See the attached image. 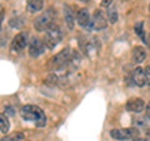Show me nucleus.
I'll return each mask as SVG.
<instances>
[{"mask_svg": "<svg viewBox=\"0 0 150 141\" xmlns=\"http://www.w3.org/2000/svg\"><path fill=\"white\" fill-rule=\"evenodd\" d=\"M20 115L25 121L34 123L38 128H44L46 125L45 112L36 105H25L20 110Z\"/></svg>", "mask_w": 150, "mask_h": 141, "instance_id": "1", "label": "nucleus"}, {"mask_svg": "<svg viewBox=\"0 0 150 141\" xmlns=\"http://www.w3.org/2000/svg\"><path fill=\"white\" fill-rule=\"evenodd\" d=\"M55 19H56V11L55 9L49 8L45 11H43L40 15H38L34 20V27L36 31H46L49 27L55 24Z\"/></svg>", "mask_w": 150, "mask_h": 141, "instance_id": "2", "label": "nucleus"}, {"mask_svg": "<svg viewBox=\"0 0 150 141\" xmlns=\"http://www.w3.org/2000/svg\"><path fill=\"white\" fill-rule=\"evenodd\" d=\"M70 63H71V50L69 48H65L63 50H60L58 54H55L53 58H50V60L48 61V69L62 70Z\"/></svg>", "mask_w": 150, "mask_h": 141, "instance_id": "3", "label": "nucleus"}, {"mask_svg": "<svg viewBox=\"0 0 150 141\" xmlns=\"http://www.w3.org/2000/svg\"><path fill=\"white\" fill-rule=\"evenodd\" d=\"M62 40H63V31L60 29V26L56 25V24H53L45 31L44 39H43L45 46L50 50L56 48Z\"/></svg>", "mask_w": 150, "mask_h": 141, "instance_id": "4", "label": "nucleus"}, {"mask_svg": "<svg viewBox=\"0 0 150 141\" xmlns=\"http://www.w3.org/2000/svg\"><path fill=\"white\" fill-rule=\"evenodd\" d=\"M108 16H105V14L103 13V10L98 9V10L94 11L93 14V19H91V25L93 29L95 30H104L105 27L108 26Z\"/></svg>", "mask_w": 150, "mask_h": 141, "instance_id": "5", "label": "nucleus"}, {"mask_svg": "<svg viewBox=\"0 0 150 141\" xmlns=\"http://www.w3.org/2000/svg\"><path fill=\"white\" fill-rule=\"evenodd\" d=\"M28 45V34L24 31L19 32L14 36V39L11 40L10 44V50L14 51V53H19L23 49H25V46Z\"/></svg>", "mask_w": 150, "mask_h": 141, "instance_id": "6", "label": "nucleus"}, {"mask_svg": "<svg viewBox=\"0 0 150 141\" xmlns=\"http://www.w3.org/2000/svg\"><path fill=\"white\" fill-rule=\"evenodd\" d=\"M45 44L44 41H41L38 37H33L29 41V55L31 58H39L41 54H44L45 51Z\"/></svg>", "mask_w": 150, "mask_h": 141, "instance_id": "7", "label": "nucleus"}, {"mask_svg": "<svg viewBox=\"0 0 150 141\" xmlns=\"http://www.w3.org/2000/svg\"><path fill=\"white\" fill-rule=\"evenodd\" d=\"M76 21L81 27H85V29H93L90 14H89L88 9H85V8H80L76 11Z\"/></svg>", "mask_w": 150, "mask_h": 141, "instance_id": "8", "label": "nucleus"}, {"mask_svg": "<svg viewBox=\"0 0 150 141\" xmlns=\"http://www.w3.org/2000/svg\"><path fill=\"white\" fill-rule=\"evenodd\" d=\"M131 80L137 86L143 87L148 84V78L145 74V70L143 68H135L133 74H131Z\"/></svg>", "mask_w": 150, "mask_h": 141, "instance_id": "9", "label": "nucleus"}, {"mask_svg": "<svg viewBox=\"0 0 150 141\" xmlns=\"http://www.w3.org/2000/svg\"><path fill=\"white\" fill-rule=\"evenodd\" d=\"M126 109L131 112H135V114H139V112L144 111L145 109V102L143 99L140 97H134L130 99V100L126 102Z\"/></svg>", "mask_w": 150, "mask_h": 141, "instance_id": "10", "label": "nucleus"}, {"mask_svg": "<svg viewBox=\"0 0 150 141\" xmlns=\"http://www.w3.org/2000/svg\"><path fill=\"white\" fill-rule=\"evenodd\" d=\"M146 59V50L143 46H135L131 50V60L135 64H142Z\"/></svg>", "mask_w": 150, "mask_h": 141, "instance_id": "11", "label": "nucleus"}, {"mask_svg": "<svg viewBox=\"0 0 150 141\" xmlns=\"http://www.w3.org/2000/svg\"><path fill=\"white\" fill-rule=\"evenodd\" d=\"M64 20H65V24H67L68 29L69 30H73L74 26H75V15L71 10V8L69 5H64Z\"/></svg>", "mask_w": 150, "mask_h": 141, "instance_id": "12", "label": "nucleus"}, {"mask_svg": "<svg viewBox=\"0 0 150 141\" xmlns=\"http://www.w3.org/2000/svg\"><path fill=\"white\" fill-rule=\"evenodd\" d=\"M44 9V0H28L26 1V10L34 14L41 11Z\"/></svg>", "mask_w": 150, "mask_h": 141, "instance_id": "13", "label": "nucleus"}, {"mask_svg": "<svg viewBox=\"0 0 150 141\" xmlns=\"http://www.w3.org/2000/svg\"><path fill=\"white\" fill-rule=\"evenodd\" d=\"M110 136L118 141L129 140V135H128L126 129H112V130H110Z\"/></svg>", "mask_w": 150, "mask_h": 141, "instance_id": "14", "label": "nucleus"}, {"mask_svg": "<svg viewBox=\"0 0 150 141\" xmlns=\"http://www.w3.org/2000/svg\"><path fill=\"white\" fill-rule=\"evenodd\" d=\"M9 129H10V121H9L8 116L4 114H0V133L6 134Z\"/></svg>", "mask_w": 150, "mask_h": 141, "instance_id": "15", "label": "nucleus"}, {"mask_svg": "<svg viewBox=\"0 0 150 141\" xmlns=\"http://www.w3.org/2000/svg\"><path fill=\"white\" fill-rule=\"evenodd\" d=\"M25 139V136L23 133H13L10 135H6L4 137L0 139V141H23Z\"/></svg>", "mask_w": 150, "mask_h": 141, "instance_id": "16", "label": "nucleus"}, {"mask_svg": "<svg viewBox=\"0 0 150 141\" xmlns=\"http://www.w3.org/2000/svg\"><path fill=\"white\" fill-rule=\"evenodd\" d=\"M108 20L111 24H115L118 21V10L114 6H109L108 8Z\"/></svg>", "mask_w": 150, "mask_h": 141, "instance_id": "17", "label": "nucleus"}, {"mask_svg": "<svg viewBox=\"0 0 150 141\" xmlns=\"http://www.w3.org/2000/svg\"><path fill=\"white\" fill-rule=\"evenodd\" d=\"M9 24H10L11 27H15V29H20L24 24V20H21V18L19 16H15V18H11L10 20H9Z\"/></svg>", "mask_w": 150, "mask_h": 141, "instance_id": "18", "label": "nucleus"}, {"mask_svg": "<svg viewBox=\"0 0 150 141\" xmlns=\"http://www.w3.org/2000/svg\"><path fill=\"white\" fill-rule=\"evenodd\" d=\"M143 26H144V24H143L142 21H140V23H138V24H135V27H134V29H135V32H137V34L143 39L144 43H146V37H145L144 32H143Z\"/></svg>", "mask_w": 150, "mask_h": 141, "instance_id": "19", "label": "nucleus"}, {"mask_svg": "<svg viewBox=\"0 0 150 141\" xmlns=\"http://www.w3.org/2000/svg\"><path fill=\"white\" fill-rule=\"evenodd\" d=\"M126 131H128V135H129V140H135L140 136V131L137 128H129L126 129Z\"/></svg>", "mask_w": 150, "mask_h": 141, "instance_id": "20", "label": "nucleus"}, {"mask_svg": "<svg viewBox=\"0 0 150 141\" xmlns=\"http://www.w3.org/2000/svg\"><path fill=\"white\" fill-rule=\"evenodd\" d=\"M58 80H59L58 75H56V74H51V75H49V76H48V79L45 80V84H46V85H50V86H54V85L58 84Z\"/></svg>", "mask_w": 150, "mask_h": 141, "instance_id": "21", "label": "nucleus"}, {"mask_svg": "<svg viewBox=\"0 0 150 141\" xmlns=\"http://www.w3.org/2000/svg\"><path fill=\"white\" fill-rule=\"evenodd\" d=\"M4 15H5V9L3 5H0V27H1V24L4 21Z\"/></svg>", "mask_w": 150, "mask_h": 141, "instance_id": "22", "label": "nucleus"}, {"mask_svg": "<svg viewBox=\"0 0 150 141\" xmlns=\"http://www.w3.org/2000/svg\"><path fill=\"white\" fill-rule=\"evenodd\" d=\"M111 3H112V0H101L100 1V5L103 8H109L111 5Z\"/></svg>", "mask_w": 150, "mask_h": 141, "instance_id": "23", "label": "nucleus"}, {"mask_svg": "<svg viewBox=\"0 0 150 141\" xmlns=\"http://www.w3.org/2000/svg\"><path fill=\"white\" fill-rule=\"evenodd\" d=\"M144 70H145V74H146V78H148V84H149V82H150V64H149L148 66L145 68Z\"/></svg>", "mask_w": 150, "mask_h": 141, "instance_id": "24", "label": "nucleus"}, {"mask_svg": "<svg viewBox=\"0 0 150 141\" xmlns=\"http://www.w3.org/2000/svg\"><path fill=\"white\" fill-rule=\"evenodd\" d=\"M145 112H146V116L150 119V102L146 105V107H145Z\"/></svg>", "mask_w": 150, "mask_h": 141, "instance_id": "25", "label": "nucleus"}, {"mask_svg": "<svg viewBox=\"0 0 150 141\" xmlns=\"http://www.w3.org/2000/svg\"><path fill=\"white\" fill-rule=\"evenodd\" d=\"M146 44H148V45L150 46V34H149V35L146 36Z\"/></svg>", "mask_w": 150, "mask_h": 141, "instance_id": "26", "label": "nucleus"}, {"mask_svg": "<svg viewBox=\"0 0 150 141\" xmlns=\"http://www.w3.org/2000/svg\"><path fill=\"white\" fill-rule=\"evenodd\" d=\"M134 141H146V140H145V139H142V137H140V136H139V137H137V139H135Z\"/></svg>", "mask_w": 150, "mask_h": 141, "instance_id": "27", "label": "nucleus"}, {"mask_svg": "<svg viewBox=\"0 0 150 141\" xmlns=\"http://www.w3.org/2000/svg\"><path fill=\"white\" fill-rule=\"evenodd\" d=\"M78 1H80V3H89L90 0H78Z\"/></svg>", "mask_w": 150, "mask_h": 141, "instance_id": "28", "label": "nucleus"}, {"mask_svg": "<svg viewBox=\"0 0 150 141\" xmlns=\"http://www.w3.org/2000/svg\"><path fill=\"white\" fill-rule=\"evenodd\" d=\"M149 10H150V4H149Z\"/></svg>", "mask_w": 150, "mask_h": 141, "instance_id": "29", "label": "nucleus"}, {"mask_svg": "<svg viewBox=\"0 0 150 141\" xmlns=\"http://www.w3.org/2000/svg\"><path fill=\"white\" fill-rule=\"evenodd\" d=\"M149 85H150V82H149Z\"/></svg>", "mask_w": 150, "mask_h": 141, "instance_id": "30", "label": "nucleus"}]
</instances>
